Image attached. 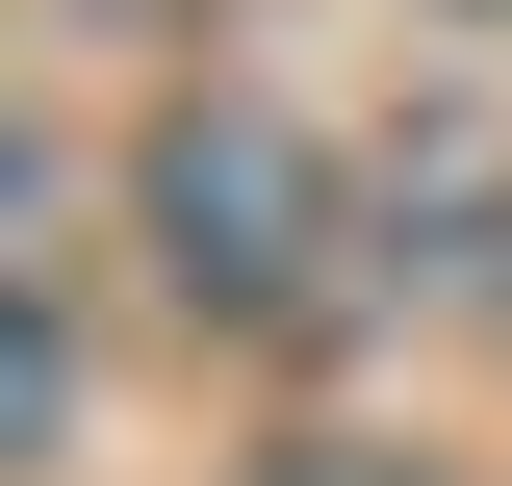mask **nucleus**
Returning <instances> with one entry per match:
<instances>
[{"label":"nucleus","instance_id":"1","mask_svg":"<svg viewBox=\"0 0 512 486\" xmlns=\"http://www.w3.org/2000/svg\"><path fill=\"white\" fill-rule=\"evenodd\" d=\"M154 256H180V307H308V256H333V154L282 103H180L154 128Z\"/></svg>","mask_w":512,"mask_h":486},{"label":"nucleus","instance_id":"2","mask_svg":"<svg viewBox=\"0 0 512 486\" xmlns=\"http://www.w3.org/2000/svg\"><path fill=\"white\" fill-rule=\"evenodd\" d=\"M282 486H410V461H282Z\"/></svg>","mask_w":512,"mask_h":486}]
</instances>
